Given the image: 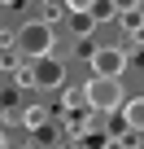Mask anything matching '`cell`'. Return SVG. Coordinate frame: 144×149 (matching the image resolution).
Here are the masks:
<instances>
[{
  "label": "cell",
  "mask_w": 144,
  "mask_h": 149,
  "mask_svg": "<svg viewBox=\"0 0 144 149\" xmlns=\"http://www.w3.org/2000/svg\"><path fill=\"white\" fill-rule=\"evenodd\" d=\"M18 53H22V61L26 66H35V61H44V57H52V48H57V31H52V22H44V18H31V22H22L18 26Z\"/></svg>",
  "instance_id": "cell-1"
},
{
  "label": "cell",
  "mask_w": 144,
  "mask_h": 149,
  "mask_svg": "<svg viewBox=\"0 0 144 149\" xmlns=\"http://www.w3.org/2000/svg\"><path fill=\"white\" fill-rule=\"evenodd\" d=\"M83 97H88V110L92 114H122L127 110V88L122 79H88L83 84Z\"/></svg>",
  "instance_id": "cell-2"
},
{
  "label": "cell",
  "mask_w": 144,
  "mask_h": 149,
  "mask_svg": "<svg viewBox=\"0 0 144 149\" xmlns=\"http://www.w3.org/2000/svg\"><path fill=\"white\" fill-rule=\"evenodd\" d=\"M88 66H92V79H122L127 66H131V57H127V48L105 44V48H92L88 53Z\"/></svg>",
  "instance_id": "cell-3"
},
{
  "label": "cell",
  "mask_w": 144,
  "mask_h": 149,
  "mask_svg": "<svg viewBox=\"0 0 144 149\" xmlns=\"http://www.w3.org/2000/svg\"><path fill=\"white\" fill-rule=\"evenodd\" d=\"M35 79H39L44 92L61 88V84H65V61H61V57H44V61H35Z\"/></svg>",
  "instance_id": "cell-4"
},
{
  "label": "cell",
  "mask_w": 144,
  "mask_h": 149,
  "mask_svg": "<svg viewBox=\"0 0 144 149\" xmlns=\"http://www.w3.org/2000/svg\"><path fill=\"white\" fill-rule=\"evenodd\" d=\"M70 13H74V22H70V31H74V40H88L92 31H96V13H92V5H65Z\"/></svg>",
  "instance_id": "cell-5"
},
{
  "label": "cell",
  "mask_w": 144,
  "mask_h": 149,
  "mask_svg": "<svg viewBox=\"0 0 144 149\" xmlns=\"http://www.w3.org/2000/svg\"><path fill=\"white\" fill-rule=\"evenodd\" d=\"M48 123H52L48 105H26V110H22V127H26L31 136H44V132H48Z\"/></svg>",
  "instance_id": "cell-6"
},
{
  "label": "cell",
  "mask_w": 144,
  "mask_h": 149,
  "mask_svg": "<svg viewBox=\"0 0 144 149\" xmlns=\"http://www.w3.org/2000/svg\"><path fill=\"white\" fill-rule=\"evenodd\" d=\"M122 127L144 132V97H131V101H127V110H122Z\"/></svg>",
  "instance_id": "cell-7"
},
{
  "label": "cell",
  "mask_w": 144,
  "mask_h": 149,
  "mask_svg": "<svg viewBox=\"0 0 144 149\" xmlns=\"http://www.w3.org/2000/svg\"><path fill=\"white\" fill-rule=\"evenodd\" d=\"M13 88H22V92H26V88H39V79H35V66H22V70L13 74Z\"/></svg>",
  "instance_id": "cell-8"
},
{
  "label": "cell",
  "mask_w": 144,
  "mask_h": 149,
  "mask_svg": "<svg viewBox=\"0 0 144 149\" xmlns=\"http://www.w3.org/2000/svg\"><path fill=\"white\" fill-rule=\"evenodd\" d=\"M61 105H65V110H79V105H88L83 88H65V92H61Z\"/></svg>",
  "instance_id": "cell-9"
},
{
  "label": "cell",
  "mask_w": 144,
  "mask_h": 149,
  "mask_svg": "<svg viewBox=\"0 0 144 149\" xmlns=\"http://www.w3.org/2000/svg\"><path fill=\"white\" fill-rule=\"evenodd\" d=\"M39 18H44V22H52V18H61V5H44V9H39Z\"/></svg>",
  "instance_id": "cell-10"
},
{
  "label": "cell",
  "mask_w": 144,
  "mask_h": 149,
  "mask_svg": "<svg viewBox=\"0 0 144 149\" xmlns=\"http://www.w3.org/2000/svg\"><path fill=\"white\" fill-rule=\"evenodd\" d=\"M101 149H127V140H122V136H109V140H105Z\"/></svg>",
  "instance_id": "cell-11"
},
{
  "label": "cell",
  "mask_w": 144,
  "mask_h": 149,
  "mask_svg": "<svg viewBox=\"0 0 144 149\" xmlns=\"http://www.w3.org/2000/svg\"><path fill=\"white\" fill-rule=\"evenodd\" d=\"M0 149H9V132H5V123H0Z\"/></svg>",
  "instance_id": "cell-12"
},
{
  "label": "cell",
  "mask_w": 144,
  "mask_h": 149,
  "mask_svg": "<svg viewBox=\"0 0 144 149\" xmlns=\"http://www.w3.org/2000/svg\"><path fill=\"white\" fill-rule=\"evenodd\" d=\"M57 149H79V140H61V145H57Z\"/></svg>",
  "instance_id": "cell-13"
},
{
  "label": "cell",
  "mask_w": 144,
  "mask_h": 149,
  "mask_svg": "<svg viewBox=\"0 0 144 149\" xmlns=\"http://www.w3.org/2000/svg\"><path fill=\"white\" fill-rule=\"evenodd\" d=\"M18 149H39V145H18Z\"/></svg>",
  "instance_id": "cell-14"
}]
</instances>
